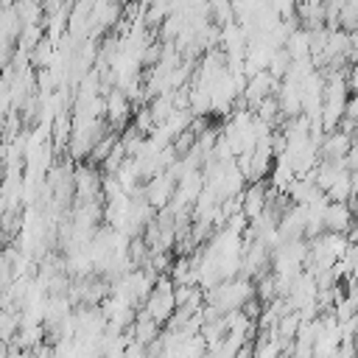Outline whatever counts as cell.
Segmentation results:
<instances>
[{
  "mask_svg": "<svg viewBox=\"0 0 358 358\" xmlns=\"http://www.w3.org/2000/svg\"><path fill=\"white\" fill-rule=\"evenodd\" d=\"M238 196H241V215L246 221H255L263 213L266 201H268V187H266L263 179H252V185L246 190H241Z\"/></svg>",
  "mask_w": 358,
  "mask_h": 358,
  "instance_id": "6da1fadb",
  "label": "cell"
},
{
  "mask_svg": "<svg viewBox=\"0 0 358 358\" xmlns=\"http://www.w3.org/2000/svg\"><path fill=\"white\" fill-rule=\"evenodd\" d=\"M322 224H324V232H347V229H352V207H350V201H327Z\"/></svg>",
  "mask_w": 358,
  "mask_h": 358,
  "instance_id": "3957f363",
  "label": "cell"
},
{
  "mask_svg": "<svg viewBox=\"0 0 358 358\" xmlns=\"http://www.w3.org/2000/svg\"><path fill=\"white\" fill-rule=\"evenodd\" d=\"M103 112H106V117H109V126L120 129V126H126L129 117H131V101H129L126 92L117 90V87H115V90H106Z\"/></svg>",
  "mask_w": 358,
  "mask_h": 358,
  "instance_id": "7a4b0ae2",
  "label": "cell"
}]
</instances>
